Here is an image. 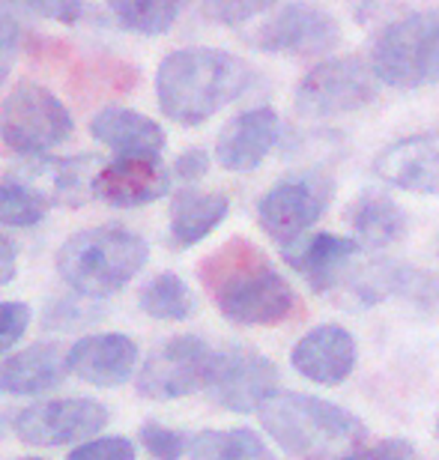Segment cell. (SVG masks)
Segmentation results:
<instances>
[{"label": "cell", "mask_w": 439, "mask_h": 460, "mask_svg": "<svg viewBox=\"0 0 439 460\" xmlns=\"http://www.w3.org/2000/svg\"><path fill=\"white\" fill-rule=\"evenodd\" d=\"M198 279L218 314L236 326H278L296 311V290L251 239L218 245L200 261Z\"/></svg>", "instance_id": "6da1fadb"}, {"label": "cell", "mask_w": 439, "mask_h": 460, "mask_svg": "<svg viewBox=\"0 0 439 460\" xmlns=\"http://www.w3.org/2000/svg\"><path fill=\"white\" fill-rule=\"evenodd\" d=\"M249 66L222 49L171 51L155 72V99L162 114L180 126H200L245 93Z\"/></svg>", "instance_id": "7a4b0ae2"}, {"label": "cell", "mask_w": 439, "mask_h": 460, "mask_svg": "<svg viewBox=\"0 0 439 460\" xmlns=\"http://www.w3.org/2000/svg\"><path fill=\"white\" fill-rule=\"evenodd\" d=\"M258 416L263 430L296 460H341L368 437L350 410L302 392H272Z\"/></svg>", "instance_id": "3957f363"}, {"label": "cell", "mask_w": 439, "mask_h": 460, "mask_svg": "<svg viewBox=\"0 0 439 460\" xmlns=\"http://www.w3.org/2000/svg\"><path fill=\"white\" fill-rule=\"evenodd\" d=\"M150 248L129 227L102 225L69 236L57 252V272L72 290L102 299L123 290L146 266Z\"/></svg>", "instance_id": "277c9868"}, {"label": "cell", "mask_w": 439, "mask_h": 460, "mask_svg": "<svg viewBox=\"0 0 439 460\" xmlns=\"http://www.w3.org/2000/svg\"><path fill=\"white\" fill-rule=\"evenodd\" d=\"M371 66L380 84L418 90L439 81V9L391 22L373 42Z\"/></svg>", "instance_id": "5b68a950"}, {"label": "cell", "mask_w": 439, "mask_h": 460, "mask_svg": "<svg viewBox=\"0 0 439 460\" xmlns=\"http://www.w3.org/2000/svg\"><path fill=\"white\" fill-rule=\"evenodd\" d=\"M69 135V108L36 81H22L0 105V137L18 155H42Z\"/></svg>", "instance_id": "8992f818"}, {"label": "cell", "mask_w": 439, "mask_h": 460, "mask_svg": "<svg viewBox=\"0 0 439 460\" xmlns=\"http://www.w3.org/2000/svg\"><path fill=\"white\" fill-rule=\"evenodd\" d=\"M377 72L362 58H332L317 63L299 81L293 105L305 117H335L359 111L377 96Z\"/></svg>", "instance_id": "52a82bcc"}, {"label": "cell", "mask_w": 439, "mask_h": 460, "mask_svg": "<svg viewBox=\"0 0 439 460\" xmlns=\"http://www.w3.org/2000/svg\"><path fill=\"white\" fill-rule=\"evenodd\" d=\"M215 356V349L195 335H173L153 349L138 371V394L146 401H177L206 392Z\"/></svg>", "instance_id": "ba28073f"}, {"label": "cell", "mask_w": 439, "mask_h": 460, "mask_svg": "<svg viewBox=\"0 0 439 460\" xmlns=\"http://www.w3.org/2000/svg\"><path fill=\"white\" fill-rule=\"evenodd\" d=\"M332 198L335 182L326 173H299V177L281 180L258 200V225L285 248L323 218Z\"/></svg>", "instance_id": "9c48e42d"}, {"label": "cell", "mask_w": 439, "mask_h": 460, "mask_svg": "<svg viewBox=\"0 0 439 460\" xmlns=\"http://www.w3.org/2000/svg\"><path fill=\"white\" fill-rule=\"evenodd\" d=\"M108 425V410L90 398L42 401L22 410L13 419V430L27 446L60 448L72 443H87Z\"/></svg>", "instance_id": "30bf717a"}, {"label": "cell", "mask_w": 439, "mask_h": 460, "mask_svg": "<svg viewBox=\"0 0 439 460\" xmlns=\"http://www.w3.org/2000/svg\"><path fill=\"white\" fill-rule=\"evenodd\" d=\"M341 40V27L326 9L311 4H290L281 13L267 18L254 45L267 54H293V58H323Z\"/></svg>", "instance_id": "8fae6325"}, {"label": "cell", "mask_w": 439, "mask_h": 460, "mask_svg": "<svg viewBox=\"0 0 439 460\" xmlns=\"http://www.w3.org/2000/svg\"><path fill=\"white\" fill-rule=\"evenodd\" d=\"M278 392V367L254 349H227L215 356L206 394L231 412H258Z\"/></svg>", "instance_id": "7c38bea8"}, {"label": "cell", "mask_w": 439, "mask_h": 460, "mask_svg": "<svg viewBox=\"0 0 439 460\" xmlns=\"http://www.w3.org/2000/svg\"><path fill=\"white\" fill-rule=\"evenodd\" d=\"M168 189L171 171L159 155H120L96 173V198L120 209L153 204L168 195Z\"/></svg>", "instance_id": "4fadbf2b"}, {"label": "cell", "mask_w": 439, "mask_h": 460, "mask_svg": "<svg viewBox=\"0 0 439 460\" xmlns=\"http://www.w3.org/2000/svg\"><path fill=\"white\" fill-rule=\"evenodd\" d=\"M373 171L382 182L413 195H439V132L409 135L380 150Z\"/></svg>", "instance_id": "5bb4252c"}, {"label": "cell", "mask_w": 439, "mask_h": 460, "mask_svg": "<svg viewBox=\"0 0 439 460\" xmlns=\"http://www.w3.org/2000/svg\"><path fill=\"white\" fill-rule=\"evenodd\" d=\"M290 365L317 385H341L356 367V338L344 326H317L296 341Z\"/></svg>", "instance_id": "9a60e30c"}, {"label": "cell", "mask_w": 439, "mask_h": 460, "mask_svg": "<svg viewBox=\"0 0 439 460\" xmlns=\"http://www.w3.org/2000/svg\"><path fill=\"white\" fill-rule=\"evenodd\" d=\"M135 367H138V344L120 332L87 335L69 349V374L99 389H117L129 383Z\"/></svg>", "instance_id": "2e32d148"}, {"label": "cell", "mask_w": 439, "mask_h": 460, "mask_svg": "<svg viewBox=\"0 0 439 460\" xmlns=\"http://www.w3.org/2000/svg\"><path fill=\"white\" fill-rule=\"evenodd\" d=\"M278 114L272 108H251L227 119L215 141V159L224 171L245 173L267 159L278 141Z\"/></svg>", "instance_id": "e0dca14e"}, {"label": "cell", "mask_w": 439, "mask_h": 460, "mask_svg": "<svg viewBox=\"0 0 439 460\" xmlns=\"http://www.w3.org/2000/svg\"><path fill=\"white\" fill-rule=\"evenodd\" d=\"M359 252L362 243L356 236L314 234L308 239L302 236L296 243L285 245V263L293 266L299 275H305L311 290L326 293L335 284H341V272Z\"/></svg>", "instance_id": "ac0fdd59"}, {"label": "cell", "mask_w": 439, "mask_h": 460, "mask_svg": "<svg viewBox=\"0 0 439 460\" xmlns=\"http://www.w3.org/2000/svg\"><path fill=\"white\" fill-rule=\"evenodd\" d=\"M69 374V353L60 344L42 341L18 349L0 362V392L42 394L60 385Z\"/></svg>", "instance_id": "d6986e66"}, {"label": "cell", "mask_w": 439, "mask_h": 460, "mask_svg": "<svg viewBox=\"0 0 439 460\" xmlns=\"http://www.w3.org/2000/svg\"><path fill=\"white\" fill-rule=\"evenodd\" d=\"M90 132L99 144L111 146L120 155H159L164 150V128L146 114L132 108H102L90 119Z\"/></svg>", "instance_id": "ffe728a7"}, {"label": "cell", "mask_w": 439, "mask_h": 460, "mask_svg": "<svg viewBox=\"0 0 439 460\" xmlns=\"http://www.w3.org/2000/svg\"><path fill=\"white\" fill-rule=\"evenodd\" d=\"M33 191H40L45 200L66 207H81L87 195H96V173L93 159H36V164L24 171Z\"/></svg>", "instance_id": "44dd1931"}, {"label": "cell", "mask_w": 439, "mask_h": 460, "mask_svg": "<svg viewBox=\"0 0 439 460\" xmlns=\"http://www.w3.org/2000/svg\"><path fill=\"white\" fill-rule=\"evenodd\" d=\"M227 198L218 191L182 189L173 195L171 207V239L177 248H191L206 239L227 218Z\"/></svg>", "instance_id": "7402d4cb"}, {"label": "cell", "mask_w": 439, "mask_h": 460, "mask_svg": "<svg viewBox=\"0 0 439 460\" xmlns=\"http://www.w3.org/2000/svg\"><path fill=\"white\" fill-rule=\"evenodd\" d=\"M347 222H350L362 248H389L407 234L404 207L386 198L382 191H364L356 198L347 209Z\"/></svg>", "instance_id": "603a6c76"}, {"label": "cell", "mask_w": 439, "mask_h": 460, "mask_svg": "<svg viewBox=\"0 0 439 460\" xmlns=\"http://www.w3.org/2000/svg\"><path fill=\"white\" fill-rule=\"evenodd\" d=\"M191 460H278L269 446L249 428L233 430H200L191 437Z\"/></svg>", "instance_id": "cb8c5ba5"}, {"label": "cell", "mask_w": 439, "mask_h": 460, "mask_svg": "<svg viewBox=\"0 0 439 460\" xmlns=\"http://www.w3.org/2000/svg\"><path fill=\"white\" fill-rule=\"evenodd\" d=\"M138 305L153 320H186L195 314V296L177 272H159L138 293Z\"/></svg>", "instance_id": "d4e9b609"}, {"label": "cell", "mask_w": 439, "mask_h": 460, "mask_svg": "<svg viewBox=\"0 0 439 460\" xmlns=\"http://www.w3.org/2000/svg\"><path fill=\"white\" fill-rule=\"evenodd\" d=\"M108 6L126 31L144 36L168 33L180 15V0H108Z\"/></svg>", "instance_id": "484cf974"}, {"label": "cell", "mask_w": 439, "mask_h": 460, "mask_svg": "<svg viewBox=\"0 0 439 460\" xmlns=\"http://www.w3.org/2000/svg\"><path fill=\"white\" fill-rule=\"evenodd\" d=\"M48 213V200L24 182H0V225L33 227Z\"/></svg>", "instance_id": "4316f807"}, {"label": "cell", "mask_w": 439, "mask_h": 460, "mask_svg": "<svg viewBox=\"0 0 439 460\" xmlns=\"http://www.w3.org/2000/svg\"><path fill=\"white\" fill-rule=\"evenodd\" d=\"M138 439L153 460H180L191 448V437H186L182 430L162 425V421H144L138 430Z\"/></svg>", "instance_id": "83f0119b"}, {"label": "cell", "mask_w": 439, "mask_h": 460, "mask_svg": "<svg viewBox=\"0 0 439 460\" xmlns=\"http://www.w3.org/2000/svg\"><path fill=\"white\" fill-rule=\"evenodd\" d=\"M198 4H200V13H204L209 22L233 27V24L251 22L254 15L267 13L278 0H198Z\"/></svg>", "instance_id": "f1b7e54d"}, {"label": "cell", "mask_w": 439, "mask_h": 460, "mask_svg": "<svg viewBox=\"0 0 439 460\" xmlns=\"http://www.w3.org/2000/svg\"><path fill=\"white\" fill-rule=\"evenodd\" d=\"M135 446L126 437H102L87 439L78 448H72L66 460H135Z\"/></svg>", "instance_id": "f546056e"}, {"label": "cell", "mask_w": 439, "mask_h": 460, "mask_svg": "<svg viewBox=\"0 0 439 460\" xmlns=\"http://www.w3.org/2000/svg\"><path fill=\"white\" fill-rule=\"evenodd\" d=\"M31 326V305L27 302H0V353L18 344V338Z\"/></svg>", "instance_id": "4dcf8cb0"}, {"label": "cell", "mask_w": 439, "mask_h": 460, "mask_svg": "<svg viewBox=\"0 0 439 460\" xmlns=\"http://www.w3.org/2000/svg\"><path fill=\"white\" fill-rule=\"evenodd\" d=\"M4 4L31 9L36 15L54 18V22H63V24H75L78 18L87 13L84 0H4Z\"/></svg>", "instance_id": "1f68e13d"}, {"label": "cell", "mask_w": 439, "mask_h": 460, "mask_svg": "<svg viewBox=\"0 0 439 460\" xmlns=\"http://www.w3.org/2000/svg\"><path fill=\"white\" fill-rule=\"evenodd\" d=\"M341 460H416V448L407 439H386V443L368 448H356L353 455H347Z\"/></svg>", "instance_id": "d6a6232c"}, {"label": "cell", "mask_w": 439, "mask_h": 460, "mask_svg": "<svg viewBox=\"0 0 439 460\" xmlns=\"http://www.w3.org/2000/svg\"><path fill=\"white\" fill-rule=\"evenodd\" d=\"M206 171H209V155L206 150H200V146L186 150L177 159V164H173V173H177L182 182H198L200 177H206Z\"/></svg>", "instance_id": "836d02e7"}, {"label": "cell", "mask_w": 439, "mask_h": 460, "mask_svg": "<svg viewBox=\"0 0 439 460\" xmlns=\"http://www.w3.org/2000/svg\"><path fill=\"white\" fill-rule=\"evenodd\" d=\"M15 27L6 22V18H0V81L13 66V58H15Z\"/></svg>", "instance_id": "e575fe53"}, {"label": "cell", "mask_w": 439, "mask_h": 460, "mask_svg": "<svg viewBox=\"0 0 439 460\" xmlns=\"http://www.w3.org/2000/svg\"><path fill=\"white\" fill-rule=\"evenodd\" d=\"M15 266H18V254H15V245L9 243V236L0 234V288L15 275Z\"/></svg>", "instance_id": "d590c367"}, {"label": "cell", "mask_w": 439, "mask_h": 460, "mask_svg": "<svg viewBox=\"0 0 439 460\" xmlns=\"http://www.w3.org/2000/svg\"><path fill=\"white\" fill-rule=\"evenodd\" d=\"M22 460H42V457H22Z\"/></svg>", "instance_id": "8d00e7d4"}, {"label": "cell", "mask_w": 439, "mask_h": 460, "mask_svg": "<svg viewBox=\"0 0 439 460\" xmlns=\"http://www.w3.org/2000/svg\"><path fill=\"white\" fill-rule=\"evenodd\" d=\"M0 419H4V416H0ZM0 434H4V421H0Z\"/></svg>", "instance_id": "74e56055"}, {"label": "cell", "mask_w": 439, "mask_h": 460, "mask_svg": "<svg viewBox=\"0 0 439 460\" xmlns=\"http://www.w3.org/2000/svg\"><path fill=\"white\" fill-rule=\"evenodd\" d=\"M436 434H439V428H436Z\"/></svg>", "instance_id": "f35d334b"}]
</instances>
